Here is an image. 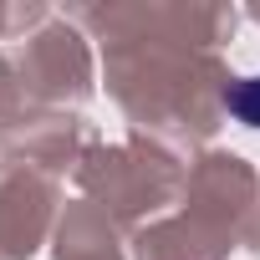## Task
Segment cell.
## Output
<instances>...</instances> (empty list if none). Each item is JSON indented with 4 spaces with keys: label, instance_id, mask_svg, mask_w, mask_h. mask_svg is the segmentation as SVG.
Returning a JSON list of instances; mask_svg holds the SVG:
<instances>
[{
    "label": "cell",
    "instance_id": "obj_1",
    "mask_svg": "<svg viewBox=\"0 0 260 260\" xmlns=\"http://www.w3.org/2000/svg\"><path fill=\"white\" fill-rule=\"evenodd\" d=\"M224 102H230V112H240L250 127H260V77H250V82H235V87L224 92Z\"/></svg>",
    "mask_w": 260,
    "mask_h": 260
}]
</instances>
